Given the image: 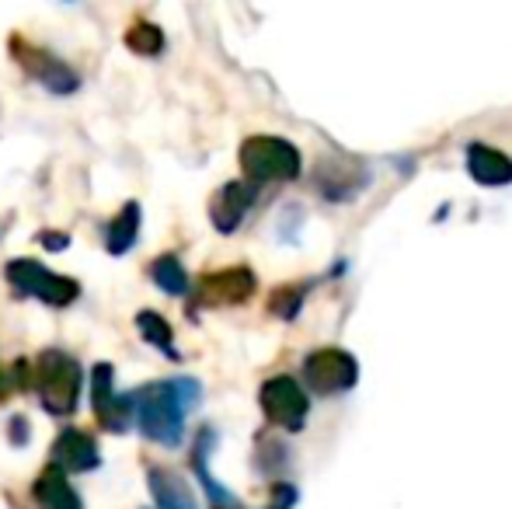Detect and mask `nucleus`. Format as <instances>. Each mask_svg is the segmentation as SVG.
Listing matches in <instances>:
<instances>
[{"label":"nucleus","instance_id":"5","mask_svg":"<svg viewBox=\"0 0 512 509\" xmlns=\"http://www.w3.org/2000/svg\"><path fill=\"white\" fill-rule=\"evenodd\" d=\"M359 367L345 349H317L304 363V381L317 394H342L356 384Z\"/></svg>","mask_w":512,"mask_h":509},{"label":"nucleus","instance_id":"19","mask_svg":"<svg viewBox=\"0 0 512 509\" xmlns=\"http://www.w3.org/2000/svg\"><path fill=\"white\" fill-rule=\"evenodd\" d=\"M42 245H49V252H63V248L70 245V238L67 234H42Z\"/></svg>","mask_w":512,"mask_h":509},{"label":"nucleus","instance_id":"4","mask_svg":"<svg viewBox=\"0 0 512 509\" xmlns=\"http://www.w3.org/2000/svg\"><path fill=\"white\" fill-rule=\"evenodd\" d=\"M7 279H11V286L18 293L46 300L49 307H70L81 297V286H77L74 279L56 276V272L42 269L32 258H14V262L7 265Z\"/></svg>","mask_w":512,"mask_h":509},{"label":"nucleus","instance_id":"2","mask_svg":"<svg viewBox=\"0 0 512 509\" xmlns=\"http://www.w3.org/2000/svg\"><path fill=\"white\" fill-rule=\"evenodd\" d=\"M241 168L251 185L293 182L300 175V150L283 136H251L241 147Z\"/></svg>","mask_w":512,"mask_h":509},{"label":"nucleus","instance_id":"11","mask_svg":"<svg viewBox=\"0 0 512 509\" xmlns=\"http://www.w3.org/2000/svg\"><path fill=\"white\" fill-rule=\"evenodd\" d=\"M56 461L67 471H88L98 464V447L88 433H77V429H67V433L56 440Z\"/></svg>","mask_w":512,"mask_h":509},{"label":"nucleus","instance_id":"3","mask_svg":"<svg viewBox=\"0 0 512 509\" xmlns=\"http://www.w3.org/2000/svg\"><path fill=\"white\" fill-rule=\"evenodd\" d=\"M81 367L70 360L67 353H42L39 363L32 370V384L39 387V398L49 412H63L77 405V394H81Z\"/></svg>","mask_w":512,"mask_h":509},{"label":"nucleus","instance_id":"6","mask_svg":"<svg viewBox=\"0 0 512 509\" xmlns=\"http://www.w3.org/2000/svg\"><path fill=\"white\" fill-rule=\"evenodd\" d=\"M262 408H265V415H269V422L297 433L307 422L310 401H307L304 387L293 381V377H272V381H265L262 387Z\"/></svg>","mask_w":512,"mask_h":509},{"label":"nucleus","instance_id":"18","mask_svg":"<svg viewBox=\"0 0 512 509\" xmlns=\"http://www.w3.org/2000/svg\"><path fill=\"white\" fill-rule=\"evenodd\" d=\"M300 297L304 293L297 290V286H283V290L272 293V314H279V318H293V314L300 311Z\"/></svg>","mask_w":512,"mask_h":509},{"label":"nucleus","instance_id":"9","mask_svg":"<svg viewBox=\"0 0 512 509\" xmlns=\"http://www.w3.org/2000/svg\"><path fill=\"white\" fill-rule=\"evenodd\" d=\"M11 46L18 49V60H21V67L28 70V74L35 77V81H42L46 84L49 91H63V95H67V91H74L77 88V77L70 74L67 67H63L60 60H56V56H49L46 49H35V46H21V39L18 35H14L11 39Z\"/></svg>","mask_w":512,"mask_h":509},{"label":"nucleus","instance_id":"10","mask_svg":"<svg viewBox=\"0 0 512 509\" xmlns=\"http://www.w3.org/2000/svg\"><path fill=\"white\" fill-rule=\"evenodd\" d=\"M467 171H471L474 182L481 185H509L512 182V157L502 150L488 147V143H471L467 147Z\"/></svg>","mask_w":512,"mask_h":509},{"label":"nucleus","instance_id":"1","mask_svg":"<svg viewBox=\"0 0 512 509\" xmlns=\"http://www.w3.org/2000/svg\"><path fill=\"white\" fill-rule=\"evenodd\" d=\"M199 401V384L182 377V381H161L150 384L136 394V415L140 426L150 440L164 443V447H178L182 443L185 415Z\"/></svg>","mask_w":512,"mask_h":509},{"label":"nucleus","instance_id":"17","mask_svg":"<svg viewBox=\"0 0 512 509\" xmlns=\"http://www.w3.org/2000/svg\"><path fill=\"white\" fill-rule=\"evenodd\" d=\"M126 46L140 56H157L164 49V35H161V28L150 25V21H136L126 32Z\"/></svg>","mask_w":512,"mask_h":509},{"label":"nucleus","instance_id":"8","mask_svg":"<svg viewBox=\"0 0 512 509\" xmlns=\"http://www.w3.org/2000/svg\"><path fill=\"white\" fill-rule=\"evenodd\" d=\"M258 196V185L251 182H227L213 199H209V217H213V227L223 234L237 231L244 220V213L251 210Z\"/></svg>","mask_w":512,"mask_h":509},{"label":"nucleus","instance_id":"7","mask_svg":"<svg viewBox=\"0 0 512 509\" xmlns=\"http://www.w3.org/2000/svg\"><path fill=\"white\" fill-rule=\"evenodd\" d=\"M255 297V272L251 269H223L209 272L199 286V300L206 307H234Z\"/></svg>","mask_w":512,"mask_h":509},{"label":"nucleus","instance_id":"15","mask_svg":"<svg viewBox=\"0 0 512 509\" xmlns=\"http://www.w3.org/2000/svg\"><path fill=\"white\" fill-rule=\"evenodd\" d=\"M39 499L46 503V509H81V503H77V496L70 492V485L63 482V475L56 468H49L46 475L39 478Z\"/></svg>","mask_w":512,"mask_h":509},{"label":"nucleus","instance_id":"16","mask_svg":"<svg viewBox=\"0 0 512 509\" xmlns=\"http://www.w3.org/2000/svg\"><path fill=\"white\" fill-rule=\"evenodd\" d=\"M136 328H140V335L150 342V346H157L161 353H168L171 360H175V339H171V325L161 318L157 311H143V314H136Z\"/></svg>","mask_w":512,"mask_h":509},{"label":"nucleus","instance_id":"13","mask_svg":"<svg viewBox=\"0 0 512 509\" xmlns=\"http://www.w3.org/2000/svg\"><path fill=\"white\" fill-rule=\"evenodd\" d=\"M136 234H140V206L126 203L119 217L112 220V227H108V252L126 255L136 245Z\"/></svg>","mask_w":512,"mask_h":509},{"label":"nucleus","instance_id":"14","mask_svg":"<svg viewBox=\"0 0 512 509\" xmlns=\"http://www.w3.org/2000/svg\"><path fill=\"white\" fill-rule=\"evenodd\" d=\"M150 279H154L164 293H171V297H182V293L189 290V272L182 269V262H178L175 255L154 258V265H150Z\"/></svg>","mask_w":512,"mask_h":509},{"label":"nucleus","instance_id":"21","mask_svg":"<svg viewBox=\"0 0 512 509\" xmlns=\"http://www.w3.org/2000/svg\"><path fill=\"white\" fill-rule=\"evenodd\" d=\"M286 506H290V503H283V506H276V509H286Z\"/></svg>","mask_w":512,"mask_h":509},{"label":"nucleus","instance_id":"20","mask_svg":"<svg viewBox=\"0 0 512 509\" xmlns=\"http://www.w3.org/2000/svg\"><path fill=\"white\" fill-rule=\"evenodd\" d=\"M0 398H7V377L0 374Z\"/></svg>","mask_w":512,"mask_h":509},{"label":"nucleus","instance_id":"12","mask_svg":"<svg viewBox=\"0 0 512 509\" xmlns=\"http://www.w3.org/2000/svg\"><path fill=\"white\" fill-rule=\"evenodd\" d=\"M150 485H154V496H157V503H161V509H196L189 485L178 475H168V471L157 468V471H150Z\"/></svg>","mask_w":512,"mask_h":509}]
</instances>
